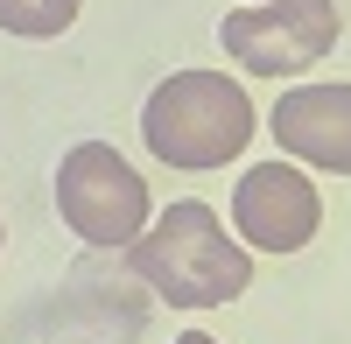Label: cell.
<instances>
[{"label":"cell","mask_w":351,"mask_h":344,"mask_svg":"<svg viewBox=\"0 0 351 344\" xmlns=\"http://www.w3.org/2000/svg\"><path fill=\"white\" fill-rule=\"evenodd\" d=\"M176 344H218V337H204V330H190V337H176Z\"/></svg>","instance_id":"cell-8"},{"label":"cell","mask_w":351,"mask_h":344,"mask_svg":"<svg viewBox=\"0 0 351 344\" xmlns=\"http://www.w3.org/2000/svg\"><path fill=\"white\" fill-rule=\"evenodd\" d=\"M267 127L288 155H302L309 169L351 176V84H302L281 92V106L267 112Z\"/></svg>","instance_id":"cell-6"},{"label":"cell","mask_w":351,"mask_h":344,"mask_svg":"<svg viewBox=\"0 0 351 344\" xmlns=\"http://www.w3.org/2000/svg\"><path fill=\"white\" fill-rule=\"evenodd\" d=\"M71 21H77V0H0L8 36H64Z\"/></svg>","instance_id":"cell-7"},{"label":"cell","mask_w":351,"mask_h":344,"mask_svg":"<svg viewBox=\"0 0 351 344\" xmlns=\"http://www.w3.org/2000/svg\"><path fill=\"white\" fill-rule=\"evenodd\" d=\"M141 140L169 169H225L253 140V106L225 71H176L141 112Z\"/></svg>","instance_id":"cell-2"},{"label":"cell","mask_w":351,"mask_h":344,"mask_svg":"<svg viewBox=\"0 0 351 344\" xmlns=\"http://www.w3.org/2000/svg\"><path fill=\"white\" fill-rule=\"evenodd\" d=\"M134 274L169 302V309H218L253 288L246 246L218 225L211 204H169L148 232L134 239Z\"/></svg>","instance_id":"cell-1"},{"label":"cell","mask_w":351,"mask_h":344,"mask_svg":"<svg viewBox=\"0 0 351 344\" xmlns=\"http://www.w3.org/2000/svg\"><path fill=\"white\" fill-rule=\"evenodd\" d=\"M56 211L92 246H134L148 232V183L106 140H77L64 155V169H56Z\"/></svg>","instance_id":"cell-3"},{"label":"cell","mask_w":351,"mask_h":344,"mask_svg":"<svg viewBox=\"0 0 351 344\" xmlns=\"http://www.w3.org/2000/svg\"><path fill=\"white\" fill-rule=\"evenodd\" d=\"M218 42L253 77H295L337 49V8L330 0H267V8H232L218 21Z\"/></svg>","instance_id":"cell-4"},{"label":"cell","mask_w":351,"mask_h":344,"mask_svg":"<svg viewBox=\"0 0 351 344\" xmlns=\"http://www.w3.org/2000/svg\"><path fill=\"white\" fill-rule=\"evenodd\" d=\"M232 225L267 246V253H295L316 239V225H324V197H316V183L302 176V169L288 162H260L239 176V190H232Z\"/></svg>","instance_id":"cell-5"}]
</instances>
